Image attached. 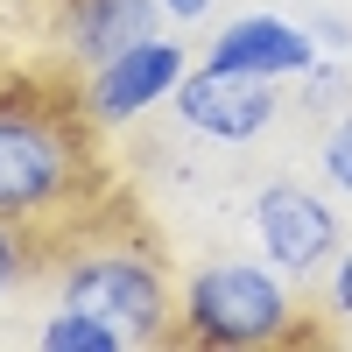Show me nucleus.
Returning a JSON list of instances; mask_svg holds the SVG:
<instances>
[{
	"instance_id": "3",
	"label": "nucleus",
	"mask_w": 352,
	"mask_h": 352,
	"mask_svg": "<svg viewBox=\"0 0 352 352\" xmlns=\"http://www.w3.org/2000/svg\"><path fill=\"white\" fill-rule=\"evenodd\" d=\"M56 303H78L106 317L127 345H162L176 338V289L162 275V261L134 254V247H106V254H78L64 282H56Z\"/></svg>"
},
{
	"instance_id": "9",
	"label": "nucleus",
	"mask_w": 352,
	"mask_h": 352,
	"mask_svg": "<svg viewBox=\"0 0 352 352\" xmlns=\"http://www.w3.org/2000/svg\"><path fill=\"white\" fill-rule=\"evenodd\" d=\"M36 345L43 352H127V338L106 324V317H92V310H78V303H56L50 317H43V331H36Z\"/></svg>"
},
{
	"instance_id": "1",
	"label": "nucleus",
	"mask_w": 352,
	"mask_h": 352,
	"mask_svg": "<svg viewBox=\"0 0 352 352\" xmlns=\"http://www.w3.org/2000/svg\"><path fill=\"white\" fill-rule=\"evenodd\" d=\"M176 338L190 345H282L296 338V296L275 261H212L176 296Z\"/></svg>"
},
{
	"instance_id": "13",
	"label": "nucleus",
	"mask_w": 352,
	"mask_h": 352,
	"mask_svg": "<svg viewBox=\"0 0 352 352\" xmlns=\"http://www.w3.org/2000/svg\"><path fill=\"white\" fill-rule=\"evenodd\" d=\"M331 99H338V71L331 64H310L303 71V106L317 113V106H331Z\"/></svg>"
},
{
	"instance_id": "6",
	"label": "nucleus",
	"mask_w": 352,
	"mask_h": 352,
	"mask_svg": "<svg viewBox=\"0 0 352 352\" xmlns=\"http://www.w3.org/2000/svg\"><path fill=\"white\" fill-rule=\"evenodd\" d=\"M184 71H190L184 43L148 36V43H134V50H120V56H106V64H92V78H85V113H92L99 127H127V120H141L148 106L176 99Z\"/></svg>"
},
{
	"instance_id": "14",
	"label": "nucleus",
	"mask_w": 352,
	"mask_h": 352,
	"mask_svg": "<svg viewBox=\"0 0 352 352\" xmlns=\"http://www.w3.org/2000/svg\"><path fill=\"white\" fill-rule=\"evenodd\" d=\"M212 8H219V0H162L169 21H212Z\"/></svg>"
},
{
	"instance_id": "5",
	"label": "nucleus",
	"mask_w": 352,
	"mask_h": 352,
	"mask_svg": "<svg viewBox=\"0 0 352 352\" xmlns=\"http://www.w3.org/2000/svg\"><path fill=\"white\" fill-rule=\"evenodd\" d=\"M169 106H176V120H184V134L219 141V148H247V141H261L275 127L282 92H275V78L197 64V71H184V85H176Z\"/></svg>"
},
{
	"instance_id": "8",
	"label": "nucleus",
	"mask_w": 352,
	"mask_h": 352,
	"mask_svg": "<svg viewBox=\"0 0 352 352\" xmlns=\"http://www.w3.org/2000/svg\"><path fill=\"white\" fill-rule=\"evenodd\" d=\"M155 21H162V0H71L64 36H71V56L92 71V64H106V56L148 43Z\"/></svg>"
},
{
	"instance_id": "2",
	"label": "nucleus",
	"mask_w": 352,
	"mask_h": 352,
	"mask_svg": "<svg viewBox=\"0 0 352 352\" xmlns=\"http://www.w3.org/2000/svg\"><path fill=\"white\" fill-rule=\"evenodd\" d=\"M85 190V141L36 99H0V219H56Z\"/></svg>"
},
{
	"instance_id": "7",
	"label": "nucleus",
	"mask_w": 352,
	"mask_h": 352,
	"mask_svg": "<svg viewBox=\"0 0 352 352\" xmlns=\"http://www.w3.org/2000/svg\"><path fill=\"white\" fill-rule=\"evenodd\" d=\"M204 64H219V71H254V78H303L317 64V36L303 21H289V14H232L212 28V43H204Z\"/></svg>"
},
{
	"instance_id": "12",
	"label": "nucleus",
	"mask_w": 352,
	"mask_h": 352,
	"mask_svg": "<svg viewBox=\"0 0 352 352\" xmlns=\"http://www.w3.org/2000/svg\"><path fill=\"white\" fill-rule=\"evenodd\" d=\"M28 282V240L14 232V219H0V296H14Z\"/></svg>"
},
{
	"instance_id": "4",
	"label": "nucleus",
	"mask_w": 352,
	"mask_h": 352,
	"mask_svg": "<svg viewBox=\"0 0 352 352\" xmlns=\"http://www.w3.org/2000/svg\"><path fill=\"white\" fill-rule=\"evenodd\" d=\"M254 247H261V261H275L289 282H317L338 261V247H345L338 204L324 190L296 184V176H275V184L254 190Z\"/></svg>"
},
{
	"instance_id": "11",
	"label": "nucleus",
	"mask_w": 352,
	"mask_h": 352,
	"mask_svg": "<svg viewBox=\"0 0 352 352\" xmlns=\"http://www.w3.org/2000/svg\"><path fill=\"white\" fill-rule=\"evenodd\" d=\"M324 310H331L338 324L352 331V240L338 247V261H331V268H324Z\"/></svg>"
},
{
	"instance_id": "10",
	"label": "nucleus",
	"mask_w": 352,
	"mask_h": 352,
	"mask_svg": "<svg viewBox=\"0 0 352 352\" xmlns=\"http://www.w3.org/2000/svg\"><path fill=\"white\" fill-rule=\"evenodd\" d=\"M317 162H324L331 190H345V197H352V106H345V113H331V127H324V148H317Z\"/></svg>"
}]
</instances>
